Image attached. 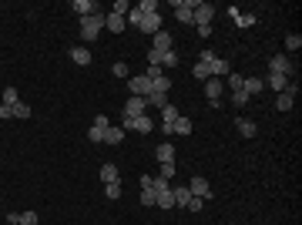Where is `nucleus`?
Returning <instances> with one entry per match:
<instances>
[{
	"label": "nucleus",
	"mask_w": 302,
	"mask_h": 225,
	"mask_svg": "<svg viewBox=\"0 0 302 225\" xmlns=\"http://www.w3.org/2000/svg\"><path fill=\"white\" fill-rule=\"evenodd\" d=\"M124 24H128V27H138V24H141V10L131 7V10L124 14Z\"/></svg>",
	"instance_id": "nucleus-33"
},
{
	"label": "nucleus",
	"mask_w": 302,
	"mask_h": 225,
	"mask_svg": "<svg viewBox=\"0 0 302 225\" xmlns=\"http://www.w3.org/2000/svg\"><path fill=\"white\" fill-rule=\"evenodd\" d=\"M128 10H131V4H128V0H118V4L111 7V14H121V17H124Z\"/></svg>",
	"instance_id": "nucleus-42"
},
{
	"label": "nucleus",
	"mask_w": 302,
	"mask_h": 225,
	"mask_svg": "<svg viewBox=\"0 0 302 225\" xmlns=\"http://www.w3.org/2000/svg\"><path fill=\"white\" fill-rule=\"evenodd\" d=\"M148 64H158L161 67V54H158V51H148Z\"/></svg>",
	"instance_id": "nucleus-47"
},
{
	"label": "nucleus",
	"mask_w": 302,
	"mask_h": 225,
	"mask_svg": "<svg viewBox=\"0 0 302 225\" xmlns=\"http://www.w3.org/2000/svg\"><path fill=\"white\" fill-rule=\"evenodd\" d=\"M198 61H205V64H212V61H215V51H212V47H205V51H202V57H198Z\"/></svg>",
	"instance_id": "nucleus-46"
},
{
	"label": "nucleus",
	"mask_w": 302,
	"mask_h": 225,
	"mask_svg": "<svg viewBox=\"0 0 302 225\" xmlns=\"http://www.w3.org/2000/svg\"><path fill=\"white\" fill-rule=\"evenodd\" d=\"M289 81H292V78H286V74H272V71H269V78H262V84H265V88H272V91H286Z\"/></svg>",
	"instance_id": "nucleus-12"
},
{
	"label": "nucleus",
	"mask_w": 302,
	"mask_h": 225,
	"mask_svg": "<svg viewBox=\"0 0 302 225\" xmlns=\"http://www.w3.org/2000/svg\"><path fill=\"white\" fill-rule=\"evenodd\" d=\"M121 141H124V131H121V128H114V124H111V128L104 131V145H121Z\"/></svg>",
	"instance_id": "nucleus-23"
},
{
	"label": "nucleus",
	"mask_w": 302,
	"mask_h": 225,
	"mask_svg": "<svg viewBox=\"0 0 302 225\" xmlns=\"http://www.w3.org/2000/svg\"><path fill=\"white\" fill-rule=\"evenodd\" d=\"M295 91H299V88H295V81H289V88L275 97V108H279V111H292V105H295Z\"/></svg>",
	"instance_id": "nucleus-9"
},
{
	"label": "nucleus",
	"mask_w": 302,
	"mask_h": 225,
	"mask_svg": "<svg viewBox=\"0 0 302 225\" xmlns=\"http://www.w3.org/2000/svg\"><path fill=\"white\" fill-rule=\"evenodd\" d=\"M269 71H272V74H286V78H292L295 67H292V61H289L286 54H275V57L269 61Z\"/></svg>",
	"instance_id": "nucleus-6"
},
{
	"label": "nucleus",
	"mask_w": 302,
	"mask_h": 225,
	"mask_svg": "<svg viewBox=\"0 0 302 225\" xmlns=\"http://www.w3.org/2000/svg\"><path fill=\"white\" fill-rule=\"evenodd\" d=\"M0 118H14V114H10V108H7V105H0Z\"/></svg>",
	"instance_id": "nucleus-49"
},
{
	"label": "nucleus",
	"mask_w": 302,
	"mask_h": 225,
	"mask_svg": "<svg viewBox=\"0 0 302 225\" xmlns=\"http://www.w3.org/2000/svg\"><path fill=\"white\" fill-rule=\"evenodd\" d=\"M71 10H78V17H91V14H97V4L94 0H74Z\"/></svg>",
	"instance_id": "nucleus-14"
},
{
	"label": "nucleus",
	"mask_w": 302,
	"mask_h": 225,
	"mask_svg": "<svg viewBox=\"0 0 302 225\" xmlns=\"http://www.w3.org/2000/svg\"><path fill=\"white\" fill-rule=\"evenodd\" d=\"M242 81H245L242 74H235V71H232V74H229V88H232V91H242Z\"/></svg>",
	"instance_id": "nucleus-41"
},
{
	"label": "nucleus",
	"mask_w": 302,
	"mask_h": 225,
	"mask_svg": "<svg viewBox=\"0 0 302 225\" xmlns=\"http://www.w3.org/2000/svg\"><path fill=\"white\" fill-rule=\"evenodd\" d=\"M128 91L135 97H148L151 94V81L144 78V74H135V78H128Z\"/></svg>",
	"instance_id": "nucleus-3"
},
{
	"label": "nucleus",
	"mask_w": 302,
	"mask_h": 225,
	"mask_svg": "<svg viewBox=\"0 0 302 225\" xmlns=\"http://www.w3.org/2000/svg\"><path fill=\"white\" fill-rule=\"evenodd\" d=\"M151 91H165V94H168V91H171V78H168V74L155 78V81H151Z\"/></svg>",
	"instance_id": "nucleus-29"
},
{
	"label": "nucleus",
	"mask_w": 302,
	"mask_h": 225,
	"mask_svg": "<svg viewBox=\"0 0 302 225\" xmlns=\"http://www.w3.org/2000/svg\"><path fill=\"white\" fill-rule=\"evenodd\" d=\"M37 222H40V215L34 209H27V212H20V222L17 225H37Z\"/></svg>",
	"instance_id": "nucleus-32"
},
{
	"label": "nucleus",
	"mask_w": 302,
	"mask_h": 225,
	"mask_svg": "<svg viewBox=\"0 0 302 225\" xmlns=\"http://www.w3.org/2000/svg\"><path fill=\"white\" fill-rule=\"evenodd\" d=\"M71 61H74V64H81V67H88L91 64V51L88 47H71Z\"/></svg>",
	"instance_id": "nucleus-20"
},
{
	"label": "nucleus",
	"mask_w": 302,
	"mask_h": 225,
	"mask_svg": "<svg viewBox=\"0 0 302 225\" xmlns=\"http://www.w3.org/2000/svg\"><path fill=\"white\" fill-rule=\"evenodd\" d=\"M104 27H108L111 34H121L128 24H124V17H121V14H111V10H108V14H104Z\"/></svg>",
	"instance_id": "nucleus-13"
},
{
	"label": "nucleus",
	"mask_w": 302,
	"mask_h": 225,
	"mask_svg": "<svg viewBox=\"0 0 302 225\" xmlns=\"http://www.w3.org/2000/svg\"><path fill=\"white\" fill-rule=\"evenodd\" d=\"M101 182H104V185H108V182H121L118 165H101Z\"/></svg>",
	"instance_id": "nucleus-22"
},
{
	"label": "nucleus",
	"mask_w": 302,
	"mask_h": 225,
	"mask_svg": "<svg viewBox=\"0 0 302 225\" xmlns=\"http://www.w3.org/2000/svg\"><path fill=\"white\" fill-rule=\"evenodd\" d=\"M202 205H205V202H202V198H195V195H191V198H188V205H185V209H188V212H202Z\"/></svg>",
	"instance_id": "nucleus-44"
},
{
	"label": "nucleus",
	"mask_w": 302,
	"mask_h": 225,
	"mask_svg": "<svg viewBox=\"0 0 302 225\" xmlns=\"http://www.w3.org/2000/svg\"><path fill=\"white\" fill-rule=\"evenodd\" d=\"M175 64H182V61H178V51H168V54H161V67H175Z\"/></svg>",
	"instance_id": "nucleus-36"
},
{
	"label": "nucleus",
	"mask_w": 302,
	"mask_h": 225,
	"mask_svg": "<svg viewBox=\"0 0 302 225\" xmlns=\"http://www.w3.org/2000/svg\"><path fill=\"white\" fill-rule=\"evenodd\" d=\"M104 14H108V10H97V14H91V17H81V37L94 40L97 34L104 31Z\"/></svg>",
	"instance_id": "nucleus-1"
},
{
	"label": "nucleus",
	"mask_w": 302,
	"mask_h": 225,
	"mask_svg": "<svg viewBox=\"0 0 302 225\" xmlns=\"http://www.w3.org/2000/svg\"><path fill=\"white\" fill-rule=\"evenodd\" d=\"M10 114H14V118H31V105H24V101H17V105L10 108Z\"/></svg>",
	"instance_id": "nucleus-34"
},
{
	"label": "nucleus",
	"mask_w": 302,
	"mask_h": 225,
	"mask_svg": "<svg viewBox=\"0 0 302 225\" xmlns=\"http://www.w3.org/2000/svg\"><path fill=\"white\" fill-rule=\"evenodd\" d=\"M175 171H178V168H175V161H165V165H161V175H158V178L171 182V178H175Z\"/></svg>",
	"instance_id": "nucleus-37"
},
{
	"label": "nucleus",
	"mask_w": 302,
	"mask_h": 225,
	"mask_svg": "<svg viewBox=\"0 0 302 225\" xmlns=\"http://www.w3.org/2000/svg\"><path fill=\"white\" fill-rule=\"evenodd\" d=\"M144 101H148V108H165V105H171L165 91H151V94L144 97Z\"/></svg>",
	"instance_id": "nucleus-21"
},
{
	"label": "nucleus",
	"mask_w": 302,
	"mask_h": 225,
	"mask_svg": "<svg viewBox=\"0 0 302 225\" xmlns=\"http://www.w3.org/2000/svg\"><path fill=\"white\" fill-rule=\"evenodd\" d=\"M229 14H232V20H235L239 27H252V24H255V17H252V14H239L235 7H229Z\"/></svg>",
	"instance_id": "nucleus-25"
},
{
	"label": "nucleus",
	"mask_w": 302,
	"mask_h": 225,
	"mask_svg": "<svg viewBox=\"0 0 302 225\" xmlns=\"http://www.w3.org/2000/svg\"><path fill=\"white\" fill-rule=\"evenodd\" d=\"M171 195H175V205H182V209H185V205H188V198H191L188 185H185V188H171Z\"/></svg>",
	"instance_id": "nucleus-30"
},
{
	"label": "nucleus",
	"mask_w": 302,
	"mask_h": 225,
	"mask_svg": "<svg viewBox=\"0 0 302 225\" xmlns=\"http://www.w3.org/2000/svg\"><path fill=\"white\" fill-rule=\"evenodd\" d=\"M302 47V37H299V34H289V37H286V51H299Z\"/></svg>",
	"instance_id": "nucleus-39"
},
{
	"label": "nucleus",
	"mask_w": 302,
	"mask_h": 225,
	"mask_svg": "<svg viewBox=\"0 0 302 225\" xmlns=\"http://www.w3.org/2000/svg\"><path fill=\"white\" fill-rule=\"evenodd\" d=\"M188 192L195 195V198H202V202L212 198V185H208V178H202V175H195V178L188 182Z\"/></svg>",
	"instance_id": "nucleus-5"
},
{
	"label": "nucleus",
	"mask_w": 302,
	"mask_h": 225,
	"mask_svg": "<svg viewBox=\"0 0 302 225\" xmlns=\"http://www.w3.org/2000/svg\"><path fill=\"white\" fill-rule=\"evenodd\" d=\"M229 74H232V64L222 61V57H215L212 61V78H229Z\"/></svg>",
	"instance_id": "nucleus-19"
},
{
	"label": "nucleus",
	"mask_w": 302,
	"mask_h": 225,
	"mask_svg": "<svg viewBox=\"0 0 302 225\" xmlns=\"http://www.w3.org/2000/svg\"><path fill=\"white\" fill-rule=\"evenodd\" d=\"M111 71H114V78H128V64H124V61H118V64H111Z\"/></svg>",
	"instance_id": "nucleus-43"
},
{
	"label": "nucleus",
	"mask_w": 302,
	"mask_h": 225,
	"mask_svg": "<svg viewBox=\"0 0 302 225\" xmlns=\"http://www.w3.org/2000/svg\"><path fill=\"white\" fill-rule=\"evenodd\" d=\"M178 118H182V111H178L175 105H165V108H161V124H165V128H171Z\"/></svg>",
	"instance_id": "nucleus-18"
},
{
	"label": "nucleus",
	"mask_w": 302,
	"mask_h": 225,
	"mask_svg": "<svg viewBox=\"0 0 302 225\" xmlns=\"http://www.w3.org/2000/svg\"><path fill=\"white\" fill-rule=\"evenodd\" d=\"M191 128H195L191 118H178L175 124H171V135H191Z\"/></svg>",
	"instance_id": "nucleus-26"
},
{
	"label": "nucleus",
	"mask_w": 302,
	"mask_h": 225,
	"mask_svg": "<svg viewBox=\"0 0 302 225\" xmlns=\"http://www.w3.org/2000/svg\"><path fill=\"white\" fill-rule=\"evenodd\" d=\"M121 192H124V185H121V182H108V185H104V198H121Z\"/></svg>",
	"instance_id": "nucleus-27"
},
{
	"label": "nucleus",
	"mask_w": 302,
	"mask_h": 225,
	"mask_svg": "<svg viewBox=\"0 0 302 225\" xmlns=\"http://www.w3.org/2000/svg\"><path fill=\"white\" fill-rule=\"evenodd\" d=\"M171 7L182 24H195V0H171Z\"/></svg>",
	"instance_id": "nucleus-2"
},
{
	"label": "nucleus",
	"mask_w": 302,
	"mask_h": 225,
	"mask_svg": "<svg viewBox=\"0 0 302 225\" xmlns=\"http://www.w3.org/2000/svg\"><path fill=\"white\" fill-rule=\"evenodd\" d=\"M17 101H20V94H17V88H4V91H0V105L14 108Z\"/></svg>",
	"instance_id": "nucleus-24"
},
{
	"label": "nucleus",
	"mask_w": 302,
	"mask_h": 225,
	"mask_svg": "<svg viewBox=\"0 0 302 225\" xmlns=\"http://www.w3.org/2000/svg\"><path fill=\"white\" fill-rule=\"evenodd\" d=\"M151 51H158V54H168V51H175V37L168 31H158L151 37Z\"/></svg>",
	"instance_id": "nucleus-4"
},
{
	"label": "nucleus",
	"mask_w": 302,
	"mask_h": 225,
	"mask_svg": "<svg viewBox=\"0 0 302 225\" xmlns=\"http://www.w3.org/2000/svg\"><path fill=\"white\" fill-rule=\"evenodd\" d=\"M144 111H148V101H144V97H135V94H131V97L124 101V114H128V118H138V114H144Z\"/></svg>",
	"instance_id": "nucleus-11"
},
{
	"label": "nucleus",
	"mask_w": 302,
	"mask_h": 225,
	"mask_svg": "<svg viewBox=\"0 0 302 225\" xmlns=\"http://www.w3.org/2000/svg\"><path fill=\"white\" fill-rule=\"evenodd\" d=\"M242 91H245V94L252 97V94H262L265 84H262V78H245V81H242Z\"/></svg>",
	"instance_id": "nucleus-17"
},
{
	"label": "nucleus",
	"mask_w": 302,
	"mask_h": 225,
	"mask_svg": "<svg viewBox=\"0 0 302 225\" xmlns=\"http://www.w3.org/2000/svg\"><path fill=\"white\" fill-rule=\"evenodd\" d=\"M104 131H108V128H94V124H91V128H88V141H91V145H104Z\"/></svg>",
	"instance_id": "nucleus-31"
},
{
	"label": "nucleus",
	"mask_w": 302,
	"mask_h": 225,
	"mask_svg": "<svg viewBox=\"0 0 302 225\" xmlns=\"http://www.w3.org/2000/svg\"><path fill=\"white\" fill-rule=\"evenodd\" d=\"M235 128H239V135H242V138H255V135H259L255 121H248V118H235Z\"/></svg>",
	"instance_id": "nucleus-16"
},
{
	"label": "nucleus",
	"mask_w": 302,
	"mask_h": 225,
	"mask_svg": "<svg viewBox=\"0 0 302 225\" xmlns=\"http://www.w3.org/2000/svg\"><path fill=\"white\" fill-rule=\"evenodd\" d=\"M138 10H141V14H158V4H155V0H141Z\"/></svg>",
	"instance_id": "nucleus-40"
},
{
	"label": "nucleus",
	"mask_w": 302,
	"mask_h": 225,
	"mask_svg": "<svg viewBox=\"0 0 302 225\" xmlns=\"http://www.w3.org/2000/svg\"><path fill=\"white\" fill-rule=\"evenodd\" d=\"M212 17H215V7H212V4H202V0H195V27L212 24Z\"/></svg>",
	"instance_id": "nucleus-10"
},
{
	"label": "nucleus",
	"mask_w": 302,
	"mask_h": 225,
	"mask_svg": "<svg viewBox=\"0 0 302 225\" xmlns=\"http://www.w3.org/2000/svg\"><path fill=\"white\" fill-rule=\"evenodd\" d=\"M138 31L155 37V34L161 31V10H158V14H141V24H138Z\"/></svg>",
	"instance_id": "nucleus-7"
},
{
	"label": "nucleus",
	"mask_w": 302,
	"mask_h": 225,
	"mask_svg": "<svg viewBox=\"0 0 302 225\" xmlns=\"http://www.w3.org/2000/svg\"><path fill=\"white\" fill-rule=\"evenodd\" d=\"M202 91H205V97L212 101L215 108H218V101H222V91H225V84H222L218 78H208V81H205V88H202Z\"/></svg>",
	"instance_id": "nucleus-8"
},
{
	"label": "nucleus",
	"mask_w": 302,
	"mask_h": 225,
	"mask_svg": "<svg viewBox=\"0 0 302 225\" xmlns=\"http://www.w3.org/2000/svg\"><path fill=\"white\" fill-rule=\"evenodd\" d=\"M248 101H252V97H248L245 91H232V105H235V108H245Z\"/></svg>",
	"instance_id": "nucleus-35"
},
{
	"label": "nucleus",
	"mask_w": 302,
	"mask_h": 225,
	"mask_svg": "<svg viewBox=\"0 0 302 225\" xmlns=\"http://www.w3.org/2000/svg\"><path fill=\"white\" fill-rule=\"evenodd\" d=\"M198 31V37H212V24H202V27H195Z\"/></svg>",
	"instance_id": "nucleus-48"
},
{
	"label": "nucleus",
	"mask_w": 302,
	"mask_h": 225,
	"mask_svg": "<svg viewBox=\"0 0 302 225\" xmlns=\"http://www.w3.org/2000/svg\"><path fill=\"white\" fill-rule=\"evenodd\" d=\"M155 158H158V165H165V161H175V145L161 141V145L155 148Z\"/></svg>",
	"instance_id": "nucleus-15"
},
{
	"label": "nucleus",
	"mask_w": 302,
	"mask_h": 225,
	"mask_svg": "<svg viewBox=\"0 0 302 225\" xmlns=\"http://www.w3.org/2000/svg\"><path fill=\"white\" fill-rule=\"evenodd\" d=\"M94 128H111V121H108V114H94Z\"/></svg>",
	"instance_id": "nucleus-45"
},
{
	"label": "nucleus",
	"mask_w": 302,
	"mask_h": 225,
	"mask_svg": "<svg viewBox=\"0 0 302 225\" xmlns=\"http://www.w3.org/2000/svg\"><path fill=\"white\" fill-rule=\"evenodd\" d=\"M155 198H158V195H155V188H141V198H138V202L151 209V205H155Z\"/></svg>",
	"instance_id": "nucleus-38"
},
{
	"label": "nucleus",
	"mask_w": 302,
	"mask_h": 225,
	"mask_svg": "<svg viewBox=\"0 0 302 225\" xmlns=\"http://www.w3.org/2000/svg\"><path fill=\"white\" fill-rule=\"evenodd\" d=\"M191 74H195L198 81H208V78H212V64H205V61H198V64L191 67Z\"/></svg>",
	"instance_id": "nucleus-28"
}]
</instances>
